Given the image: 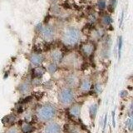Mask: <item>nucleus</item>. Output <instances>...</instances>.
<instances>
[{
	"mask_svg": "<svg viewBox=\"0 0 133 133\" xmlns=\"http://www.w3.org/2000/svg\"><path fill=\"white\" fill-rule=\"evenodd\" d=\"M97 104H94V105H92L90 107V115L91 118L95 117L96 114H97Z\"/></svg>",
	"mask_w": 133,
	"mask_h": 133,
	"instance_id": "nucleus-12",
	"label": "nucleus"
},
{
	"mask_svg": "<svg viewBox=\"0 0 133 133\" xmlns=\"http://www.w3.org/2000/svg\"><path fill=\"white\" fill-rule=\"evenodd\" d=\"M82 50H83V52H84V53L86 54V55L90 56L94 51V46L92 43H86L82 47Z\"/></svg>",
	"mask_w": 133,
	"mask_h": 133,
	"instance_id": "nucleus-7",
	"label": "nucleus"
},
{
	"mask_svg": "<svg viewBox=\"0 0 133 133\" xmlns=\"http://www.w3.org/2000/svg\"><path fill=\"white\" fill-rule=\"evenodd\" d=\"M43 61V57L40 54H34L31 57V62L34 65H39Z\"/></svg>",
	"mask_w": 133,
	"mask_h": 133,
	"instance_id": "nucleus-8",
	"label": "nucleus"
},
{
	"mask_svg": "<svg viewBox=\"0 0 133 133\" xmlns=\"http://www.w3.org/2000/svg\"><path fill=\"white\" fill-rule=\"evenodd\" d=\"M59 102L64 106L70 105L73 102L74 99V92L71 88H63L60 91L58 95Z\"/></svg>",
	"mask_w": 133,
	"mask_h": 133,
	"instance_id": "nucleus-3",
	"label": "nucleus"
},
{
	"mask_svg": "<svg viewBox=\"0 0 133 133\" xmlns=\"http://www.w3.org/2000/svg\"><path fill=\"white\" fill-rule=\"evenodd\" d=\"M44 133H61V127L57 122H50L44 128Z\"/></svg>",
	"mask_w": 133,
	"mask_h": 133,
	"instance_id": "nucleus-4",
	"label": "nucleus"
},
{
	"mask_svg": "<svg viewBox=\"0 0 133 133\" xmlns=\"http://www.w3.org/2000/svg\"><path fill=\"white\" fill-rule=\"evenodd\" d=\"M52 60L54 62H59L61 60V58H62V53H61V52L57 51V50L54 51L52 53Z\"/></svg>",
	"mask_w": 133,
	"mask_h": 133,
	"instance_id": "nucleus-11",
	"label": "nucleus"
},
{
	"mask_svg": "<svg viewBox=\"0 0 133 133\" xmlns=\"http://www.w3.org/2000/svg\"><path fill=\"white\" fill-rule=\"evenodd\" d=\"M80 38H81V33L78 29L71 28L65 32L63 37H62V41L66 45L72 46L77 44L79 42V40H80Z\"/></svg>",
	"mask_w": 133,
	"mask_h": 133,
	"instance_id": "nucleus-2",
	"label": "nucleus"
},
{
	"mask_svg": "<svg viewBox=\"0 0 133 133\" xmlns=\"http://www.w3.org/2000/svg\"><path fill=\"white\" fill-rule=\"evenodd\" d=\"M91 82L89 80H84L81 83V90L82 91H87L91 88Z\"/></svg>",
	"mask_w": 133,
	"mask_h": 133,
	"instance_id": "nucleus-10",
	"label": "nucleus"
},
{
	"mask_svg": "<svg viewBox=\"0 0 133 133\" xmlns=\"http://www.w3.org/2000/svg\"><path fill=\"white\" fill-rule=\"evenodd\" d=\"M112 22V19L110 16H108V15H105L103 17V18H102V23L104 24H106V25H109L111 24Z\"/></svg>",
	"mask_w": 133,
	"mask_h": 133,
	"instance_id": "nucleus-13",
	"label": "nucleus"
},
{
	"mask_svg": "<svg viewBox=\"0 0 133 133\" xmlns=\"http://www.w3.org/2000/svg\"><path fill=\"white\" fill-rule=\"evenodd\" d=\"M6 133H20L19 130L15 127H12L9 129H8V131H6Z\"/></svg>",
	"mask_w": 133,
	"mask_h": 133,
	"instance_id": "nucleus-15",
	"label": "nucleus"
},
{
	"mask_svg": "<svg viewBox=\"0 0 133 133\" xmlns=\"http://www.w3.org/2000/svg\"><path fill=\"white\" fill-rule=\"evenodd\" d=\"M69 133H79V131L76 127H71L69 128Z\"/></svg>",
	"mask_w": 133,
	"mask_h": 133,
	"instance_id": "nucleus-18",
	"label": "nucleus"
},
{
	"mask_svg": "<svg viewBox=\"0 0 133 133\" xmlns=\"http://www.w3.org/2000/svg\"><path fill=\"white\" fill-rule=\"evenodd\" d=\"M22 129L25 131V132H30L32 130V127L29 125L28 123H24L23 126H22Z\"/></svg>",
	"mask_w": 133,
	"mask_h": 133,
	"instance_id": "nucleus-14",
	"label": "nucleus"
},
{
	"mask_svg": "<svg viewBox=\"0 0 133 133\" xmlns=\"http://www.w3.org/2000/svg\"><path fill=\"white\" fill-rule=\"evenodd\" d=\"M98 7L99 8H101V9H104V8H106V2L104 1V0H100L98 2Z\"/></svg>",
	"mask_w": 133,
	"mask_h": 133,
	"instance_id": "nucleus-16",
	"label": "nucleus"
},
{
	"mask_svg": "<svg viewBox=\"0 0 133 133\" xmlns=\"http://www.w3.org/2000/svg\"><path fill=\"white\" fill-rule=\"evenodd\" d=\"M56 70H57V66H56L55 64H51V65L48 66V71L51 73H53Z\"/></svg>",
	"mask_w": 133,
	"mask_h": 133,
	"instance_id": "nucleus-17",
	"label": "nucleus"
},
{
	"mask_svg": "<svg viewBox=\"0 0 133 133\" xmlns=\"http://www.w3.org/2000/svg\"><path fill=\"white\" fill-rule=\"evenodd\" d=\"M70 114L72 115L74 117H78L81 112V106L80 105H74L70 108Z\"/></svg>",
	"mask_w": 133,
	"mask_h": 133,
	"instance_id": "nucleus-6",
	"label": "nucleus"
},
{
	"mask_svg": "<svg viewBox=\"0 0 133 133\" xmlns=\"http://www.w3.org/2000/svg\"><path fill=\"white\" fill-rule=\"evenodd\" d=\"M66 82L70 86H76L78 83V78L76 75H70L66 78Z\"/></svg>",
	"mask_w": 133,
	"mask_h": 133,
	"instance_id": "nucleus-9",
	"label": "nucleus"
},
{
	"mask_svg": "<svg viewBox=\"0 0 133 133\" xmlns=\"http://www.w3.org/2000/svg\"><path fill=\"white\" fill-rule=\"evenodd\" d=\"M57 113L56 107L51 104H45L41 107L37 112V116L41 122H48L52 120Z\"/></svg>",
	"mask_w": 133,
	"mask_h": 133,
	"instance_id": "nucleus-1",
	"label": "nucleus"
},
{
	"mask_svg": "<svg viewBox=\"0 0 133 133\" xmlns=\"http://www.w3.org/2000/svg\"><path fill=\"white\" fill-rule=\"evenodd\" d=\"M41 35L45 40H51L54 37V29L52 27L46 26L42 28Z\"/></svg>",
	"mask_w": 133,
	"mask_h": 133,
	"instance_id": "nucleus-5",
	"label": "nucleus"
}]
</instances>
